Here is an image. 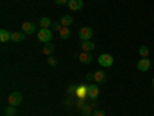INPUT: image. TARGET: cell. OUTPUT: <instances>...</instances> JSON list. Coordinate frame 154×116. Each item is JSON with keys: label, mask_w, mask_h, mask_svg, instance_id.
Returning <instances> with one entry per match:
<instances>
[{"label": "cell", "mask_w": 154, "mask_h": 116, "mask_svg": "<svg viewBox=\"0 0 154 116\" xmlns=\"http://www.w3.org/2000/svg\"><path fill=\"white\" fill-rule=\"evenodd\" d=\"M51 37H53V31H51L49 28H40L37 31V39L43 44L51 42Z\"/></svg>", "instance_id": "cell-1"}, {"label": "cell", "mask_w": 154, "mask_h": 116, "mask_svg": "<svg viewBox=\"0 0 154 116\" xmlns=\"http://www.w3.org/2000/svg\"><path fill=\"white\" fill-rule=\"evenodd\" d=\"M97 62L100 63V67H103V68H109V67L112 65V63H114V57H112L111 54L103 53V54H100V56H99Z\"/></svg>", "instance_id": "cell-2"}, {"label": "cell", "mask_w": 154, "mask_h": 116, "mask_svg": "<svg viewBox=\"0 0 154 116\" xmlns=\"http://www.w3.org/2000/svg\"><path fill=\"white\" fill-rule=\"evenodd\" d=\"M8 105H12V107H17L19 104H22V101H23V96H22V93H19V92H14V93H9V96H8Z\"/></svg>", "instance_id": "cell-3"}, {"label": "cell", "mask_w": 154, "mask_h": 116, "mask_svg": "<svg viewBox=\"0 0 154 116\" xmlns=\"http://www.w3.org/2000/svg\"><path fill=\"white\" fill-rule=\"evenodd\" d=\"M94 36V31H93V28L91 27H83V28H80V31H79V37H80V40L82 42H85V40H91V37Z\"/></svg>", "instance_id": "cell-4"}, {"label": "cell", "mask_w": 154, "mask_h": 116, "mask_svg": "<svg viewBox=\"0 0 154 116\" xmlns=\"http://www.w3.org/2000/svg\"><path fill=\"white\" fill-rule=\"evenodd\" d=\"M22 31L25 34H35L37 33V25L32 22H23L22 23Z\"/></svg>", "instance_id": "cell-5"}, {"label": "cell", "mask_w": 154, "mask_h": 116, "mask_svg": "<svg viewBox=\"0 0 154 116\" xmlns=\"http://www.w3.org/2000/svg\"><path fill=\"white\" fill-rule=\"evenodd\" d=\"M137 68H139V71H148V70L151 68V62H149V59H148V57L139 59V62H137Z\"/></svg>", "instance_id": "cell-6"}, {"label": "cell", "mask_w": 154, "mask_h": 116, "mask_svg": "<svg viewBox=\"0 0 154 116\" xmlns=\"http://www.w3.org/2000/svg\"><path fill=\"white\" fill-rule=\"evenodd\" d=\"M99 93H100V90H99V87L96 84L88 85V98L91 99V101H96L97 96H99Z\"/></svg>", "instance_id": "cell-7"}, {"label": "cell", "mask_w": 154, "mask_h": 116, "mask_svg": "<svg viewBox=\"0 0 154 116\" xmlns=\"http://www.w3.org/2000/svg\"><path fill=\"white\" fill-rule=\"evenodd\" d=\"M93 74H94V82H96V84H103V82H106V73H105V71L96 70Z\"/></svg>", "instance_id": "cell-8"}, {"label": "cell", "mask_w": 154, "mask_h": 116, "mask_svg": "<svg viewBox=\"0 0 154 116\" xmlns=\"http://www.w3.org/2000/svg\"><path fill=\"white\" fill-rule=\"evenodd\" d=\"M75 98H77V99H85V98H88V85H77Z\"/></svg>", "instance_id": "cell-9"}, {"label": "cell", "mask_w": 154, "mask_h": 116, "mask_svg": "<svg viewBox=\"0 0 154 116\" xmlns=\"http://www.w3.org/2000/svg\"><path fill=\"white\" fill-rule=\"evenodd\" d=\"M68 6L71 11H80L83 9V0H69Z\"/></svg>", "instance_id": "cell-10"}, {"label": "cell", "mask_w": 154, "mask_h": 116, "mask_svg": "<svg viewBox=\"0 0 154 116\" xmlns=\"http://www.w3.org/2000/svg\"><path fill=\"white\" fill-rule=\"evenodd\" d=\"M93 56H91V53H86V51H82V54L79 56V60H80V63H83V65H88V63H91L93 62Z\"/></svg>", "instance_id": "cell-11"}, {"label": "cell", "mask_w": 154, "mask_h": 116, "mask_svg": "<svg viewBox=\"0 0 154 116\" xmlns=\"http://www.w3.org/2000/svg\"><path fill=\"white\" fill-rule=\"evenodd\" d=\"M25 37H26V34H25L23 31H16L11 34V40L12 42H23Z\"/></svg>", "instance_id": "cell-12"}, {"label": "cell", "mask_w": 154, "mask_h": 116, "mask_svg": "<svg viewBox=\"0 0 154 116\" xmlns=\"http://www.w3.org/2000/svg\"><path fill=\"white\" fill-rule=\"evenodd\" d=\"M82 51H86V53H91V51L96 48V44L94 42H91V40H85V42H82Z\"/></svg>", "instance_id": "cell-13"}, {"label": "cell", "mask_w": 154, "mask_h": 116, "mask_svg": "<svg viewBox=\"0 0 154 116\" xmlns=\"http://www.w3.org/2000/svg\"><path fill=\"white\" fill-rule=\"evenodd\" d=\"M54 45L51 44V42H48V44H43V54H46V56H53V53H54Z\"/></svg>", "instance_id": "cell-14"}, {"label": "cell", "mask_w": 154, "mask_h": 116, "mask_svg": "<svg viewBox=\"0 0 154 116\" xmlns=\"http://www.w3.org/2000/svg\"><path fill=\"white\" fill-rule=\"evenodd\" d=\"M93 108H94V107H93L91 104H85V105L80 108V113H82L83 116H91V114H93Z\"/></svg>", "instance_id": "cell-15"}, {"label": "cell", "mask_w": 154, "mask_h": 116, "mask_svg": "<svg viewBox=\"0 0 154 116\" xmlns=\"http://www.w3.org/2000/svg\"><path fill=\"white\" fill-rule=\"evenodd\" d=\"M59 36H60V39L66 40V39H69V37H71V30H69V28H66V27H63V28L59 31Z\"/></svg>", "instance_id": "cell-16"}, {"label": "cell", "mask_w": 154, "mask_h": 116, "mask_svg": "<svg viewBox=\"0 0 154 116\" xmlns=\"http://www.w3.org/2000/svg\"><path fill=\"white\" fill-rule=\"evenodd\" d=\"M51 25H53V22H51L49 17H42L40 20H38V27L40 28H49Z\"/></svg>", "instance_id": "cell-17"}, {"label": "cell", "mask_w": 154, "mask_h": 116, "mask_svg": "<svg viewBox=\"0 0 154 116\" xmlns=\"http://www.w3.org/2000/svg\"><path fill=\"white\" fill-rule=\"evenodd\" d=\"M11 34H12V33H9V31H6V30H0V40H2L3 44H5V42H9V40H11Z\"/></svg>", "instance_id": "cell-18"}, {"label": "cell", "mask_w": 154, "mask_h": 116, "mask_svg": "<svg viewBox=\"0 0 154 116\" xmlns=\"http://www.w3.org/2000/svg\"><path fill=\"white\" fill-rule=\"evenodd\" d=\"M72 17L71 16H63L62 19H60V23H62V27H66V28H69L71 25H72Z\"/></svg>", "instance_id": "cell-19"}, {"label": "cell", "mask_w": 154, "mask_h": 116, "mask_svg": "<svg viewBox=\"0 0 154 116\" xmlns=\"http://www.w3.org/2000/svg\"><path fill=\"white\" fill-rule=\"evenodd\" d=\"M139 54H140V57H148V54H149V48L148 47H140L139 48Z\"/></svg>", "instance_id": "cell-20"}, {"label": "cell", "mask_w": 154, "mask_h": 116, "mask_svg": "<svg viewBox=\"0 0 154 116\" xmlns=\"http://www.w3.org/2000/svg\"><path fill=\"white\" fill-rule=\"evenodd\" d=\"M16 113H17V110H16V107H12V105H8V108L5 110L6 116H16Z\"/></svg>", "instance_id": "cell-21"}, {"label": "cell", "mask_w": 154, "mask_h": 116, "mask_svg": "<svg viewBox=\"0 0 154 116\" xmlns=\"http://www.w3.org/2000/svg\"><path fill=\"white\" fill-rule=\"evenodd\" d=\"M66 92H68V95H69V96H75V92H77V85H69Z\"/></svg>", "instance_id": "cell-22"}, {"label": "cell", "mask_w": 154, "mask_h": 116, "mask_svg": "<svg viewBox=\"0 0 154 116\" xmlns=\"http://www.w3.org/2000/svg\"><path fill=\"white\" fill-rule=\"evenodd\" d=\"M63 27H62V23L60 22H53V25H51V30H54V31H60Z\"/></svg>", "instance_id": "cell-23"}, {"label": "cell", "mask_w": 154, "mask_h": 116, "mask_svg": "<svg viewBox=\"0 0 154 116\" xmlns=\"http://www.w3.org/2000/svg\"><path fill=\"white\" fill-rule=\"evenodd\" d=\"M91 116H106L105 114V111L103 110H96V111H93V114Z\"/></svg>", "instance_id": "cell-24"}, {"label": "cell", "mask_w": 154, "mask_h": 116, "mask_svg": "<svg viewBox=\"0 0 154 116\" xmlns=\"http://www.w3.org/2000/svg\"><path fill=\"white\" fill-rule=\"evenodd\" d=\"M75 105L79 107V108H82V107L85 105V99H77V101H75Z\"/></svg>", "instance_id": "cell-25"}, {"label": "cell", "mask_w": 154, "mask_h": 116, "mask_svg": "<svg viewBox=\"0 0 154 116\" xmlns=\"http://www.w3.org/2000/svg\"><path fill=\"white\" fill-rule=\"evenodd\" d=\"M48 63H49V65H51V67H54V65H56V63H57V62H56V59H54L53 56H49V57H48Z\"/></svg>", "instance_id": "cell-26"}, {"label": "cell", "mask_w": 154, "mask_h": 116, "mask_svg": "<svg viewBox=\"0 0 154 116\" xmlns=\"http://www.w3.org/2000/svg\"><path fill=\"white\" fill-rule=\"evenodd\" d=\"M54 2H56L57 5H60V6H62V5H66V3L69 2V0H54Z\"/></svg>", "instance_id": "cell-27"}, {"label": "cell", "mask_w": 154, "mask_h": 116, "mask_svg": "<svg viewBox=\"0 0 154 116\" xmlns=\"http://www.w3.org/2000/svg\"><path fill=\"white\" fill-rule=\"evenodd\" d=\"M86 81H94V74H86Z\"/></svg>", "instance_id": "cell-28"}, {"label": "cell", "mask_w": 154, "mask_h": 116, "mask_svg": "<svg viewBox=\"0 0 154 116\" xmlns=\"http://www.w3.org/2000/svg\"><path fill=\"white\" fill-rule=\"evenodd\" d=\"M152 87H154V79H152Z\"/></svg>", "instance_id": "cell-29"}, {"label": "cell", "mask_w": 154, "mask_h": 116, "mask_svg": "<svg viewBox=\"0 0 154 116\" xmlns=\"http://www.w3.org/2000/svg\"><path fill=\"white\" fill-rule=\"evenodd\" d=\"M152 116H154V114H152Z\"/></svg>", "instance_id": "cell-30"}]
</instances>
